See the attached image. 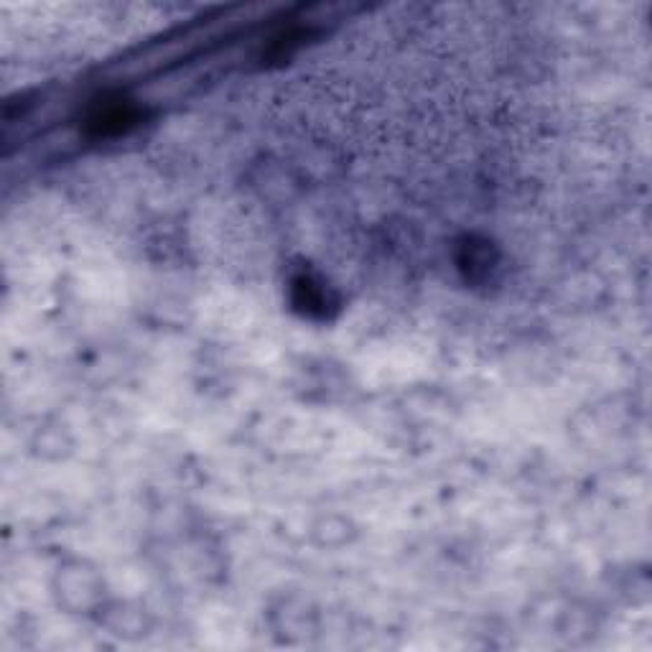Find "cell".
<instances>
[{"instance_id":"1","label":"cell","mask_w":652,"mask_h":652,"mask_svg":"<svg viewBox=\"0 0 652 652\" xmlns=\"http://www.w3.org/2000/svg\"><path fill=\"white\" fill-rule=\"evenodd\" d=\"M291 298L293 306L304 316H311V319H329L332 309L339 306L337 293L326 286L319 276H311V273H301V276L293 278Z\"/></svg>"},{"instance_id":"2","label":"cell","mask_w":652,"mask_h":652,"mask_svg":"<svg viewBox=\"0 0 652 652\" xmlns=\"http://www.w3.org/2000/svg\"><path fill=\"white\" fill-rule=\"evenodd\" d=\"M138 123V110L128 102H107L92 113L90 128L97 135H115Z\"/></svg>"},{"instance_id":"3","label":"cell","mask_w":652,"mask_h":652,"mask_svg":"<svg viewBox=\"0 0 652 652\" xmlns=\"http://www.w3.org/2000/svg\"><path fill=\"white\" fill-rule=\"evenodd\" d=\"M497 255L492 253L487 240H474L469 237L467 245H464V253H461L459 265L461 270L467 273V278L472 281H482V278H489V270L495 268Z\"/></svg>"}]
</instances>
